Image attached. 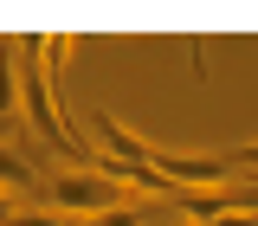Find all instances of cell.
Returning a JSON list of instances; mask_svg holds the SVG:
<instances>
[{
  "label": "cell",
  "instance_id": "cell-1",
  "mask_svg": "<svg viewBox=\"0 0 258 226\" xmlns=\"http://www.w3.org/2000/svg\"><path fill=\"white\" fill-rule=\"evenodd\" d=\"M45 200H52V213H64V220H103V213L129 207V194L116 181H103L97 168H64Z\"/></svg>",
  "mask_w": 258,
  "mask_h": 226
},
{
  "label": "cell",
  "instance_id": "cell-2",
  "mask_svg": "<svg viewBox=\"0 0 258 226\" xmlns=\"http://www.w3.org/2000/svg\"><path fill=\"white\" fill-rule=\"evenodd\" d=\"M149 168H155L168 188H232L239 175L226 168V155H174V149H149Z\"/></svg>",
  "mask_w": 258,
  "mask_h": 226
},
{
  "label": "cell",
  "instance_id": "cell-3",
  "mask_svg": "<svg viewBox=\"0 0 258 226\" xmlns=\"http://www.w3.org/2000/svg\"><path fill=\"white\" fill-rule=\"evenodd\" d=\"M97 155H103V161H136V168H149V142L129 136L116 117L97 110V117H91V161H97Z\"/></svg>",
  "mask_w": 258,
  "mask_h": 226
},
{
  "label": "cell",
  "instance_id": "cell-4",
  "mask_svg": "<svg viewBox=\"0 0 258 226\" xmlns=\"http://www.w3.org/2000/svg\"><path fill=\"white\" fill-rule=\"evenodd\" d=\"M20 39H0V123L20 117Z\"/></svg>",
  "mask_w": 258,
  "mask_h": 226
},
{
  "label": "cell",
  "instance_id": "cell-5",
  "mask_svg": "<svg viewBox=\"0 0 258 226\" xmlns=\"http://www.w3.org/2000/svg\"><path fill=\"white\" fill-rule=\"evenodd\" d=\"M0 194H13V200H32L39 194V181H32V168L13 149H0Z\"/></svg>",
  "mask_w": 258,
  "mask_h": 226
},
{
  "label": "cell",
  "instance_id": "cell-6",
  "mask_svg": "<svg viewBox=\"0 0 258 226\" xmlns=\"http://www.w3.org/2000/svg\"><path fill=\"white\" fill-rule=\"evenodd\" d=\"M136 220H142V207L129 200V207H116V213H103V220H91V226H136Z\"/></svg>",
  "mask_w": 258,
  "mask_h": 226
},
{
  "label": "cell",
  "instance_id": "cell-7",
  "mask_svg": "<svg viewBox=\"0 0 258 226\" xmlns=\"http://www.w3.org/2000/svg\"><path fill=\"white\" fill-rule=\"evenodd\" d=\"M7 226H64V220H52V213H32V207H26V213H13Z\"/></svg>",
  "mask_w": 258,
  "mask_h": 226
},
{
  "label": "cell",
  "instance_id": "cell-8",
  "mask_svg": "<svg viewBox=\"0 0 258 226\" xmlns=\"http://www.w3.org/2000/svg\"><path fill=\"white\" fill-rule=\"evenodd\" d=\"M13 213H20V200H13V194H0V226L13 220Z\"/></svg>",
  "mask_w": 258,
  "mask_h": 226
}]
</instances>
